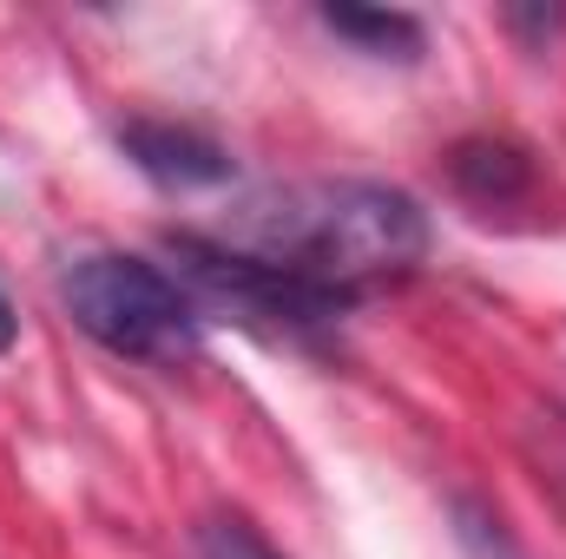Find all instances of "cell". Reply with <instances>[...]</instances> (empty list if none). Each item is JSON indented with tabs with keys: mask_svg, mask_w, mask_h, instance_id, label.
<instances>
[{
	"mask_svg": "<svg viewBox=\"0 0 566 559\" xmlns=\"http://www.w3.org/2000/svg\"><path fill=\"white\" fill-rule=\"evenodd\" d=\"M211 238L356 303L369 283L409 277L428 257V211L376 178H283L238 198Z\"/></svg>",
	"mask_w": 566,
	"mask_h": 559,
	"instance_id": "cell-1",
	"label": "cell"
},
{
	"mask_svg": "<svg viewBox=\"0 0 566 559\" xmlns=\"http://www.w3.org/2000/svg\"><path fill=\"white\" fill-rule=\"evenodd\" d=\"M60 303L99 349H113L126 362L178 369V362L198 356V336H205L198 296L165 264L133 257V251H86V257H73L66 277H60Z\"/></svg>",
	"mask_w": 566,
	"mask_h": 559,
	"instance_id": "cell-2",
	"label": "cell"
},
{
	"mask_svg": "<svg viewBox=\"0 0 566 559\" xmlns=\"http://www.w3.org/2000/svg\"><path fill=\"white\" fill-rule=\"evenodd\" d=\"M165 251L178 264L171 277L198 296V309L205 303L231 309L238 323L271 329V336H316V329H329L349 309V296H329V289H316V283H303V277H283V271L244 257V251H224L205 231H178Z\"/></svg>",
	"mask_w": 566,
	"mask_h": 559,
	"instance_id": "cell-3",
	"label": "cell"
},
{
	"mask_svg": "<svg viewBox=\"0 0 566 559\" xmlns=\"http://www.w3.org/2000/svg\"><path fill=\"white\" fill-rule=\"evenodd\" d=\"M119 151L139 165L151 184H171V191H205V184L231 178V151L211 133L178 126V119H126L119 126Z\"/></svg>",
	"mask_w": 566,
	"mask_h": 559,
	"instance_id": "cell-4",
	"label": "cell"
},
{
	"mask_svg": "<svg viewBox=\"0 0 566 559\" xmlns=\"http://www.w3.org/2000/svg\"><path fill=\"white\" fill-rule=\"evenodd\" d=\"M448 184L481 218H494V211H521V204L541 198V165L514 139H461L448 151Z\"/></svg>",
	"mask_w": 566,
	"mask_h": 559,
	"instance_id": "cell-5",
	"label": "cell"
},
{
	"mask_svg": "<svg viewBox=\"0 0 566 559\" xmlns=\"http://www.w3.org/2000/svg\"><path fill=\"white\" fill-rule=\"evenodd\" d=\"M323 27L363 46L369 60H402V66H416L428 46V27L402 7H323Z\"/></svg>",
	"mask_w": 566,
	"mask_h": 559,
	"instance_id": "cell-6",
	"label": "cell"
},
{
	"mask_svg": "<svg viewBox=\"0 0 566 559\" xmlns=\"http://www.w3.org/2000/svg\"><path fill=\"white\" fill-rule=\"evenodd\" d=\"M198 559H283L244 514H211L198 520Z\"/></svg>",
	"mask_w": 566,
	"mask_h": 559,
	"instance_id": "cell-7",
	"label": "cell"
},
{
	"mask_svg": "<svg viewBox=\"0 0 566 559\" xmlns=\"http://www.w3.org/2000/svg\"><path fill=\"white\" fill-rule=\"evenodd\" d=\"M454 520H461V540H468L481 559H527L507 534H501V520H494V514H481L474 500H454Z\"/></svg>",
	"mask_w": 566,
	"mask_h": 559,
	"instance_id": "cell-8",
	"label": "cell"
},
{
	"mask_svg": "<svg viewBox=\"0 0 566 559\" xmlns=\"http://www.w3.org/2000/svg\"><path fill=\"white\" fill-rule=\"evenodd\" d=\"M13 329H20V309H13V296L0 283V349H13Z\"/></svg>",
	"mask_w": 566,
	"mask_h": 559,
	"instance_id": "cell-9",
	"label": "cell"
}]
</instances>
